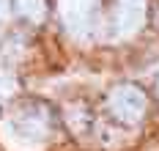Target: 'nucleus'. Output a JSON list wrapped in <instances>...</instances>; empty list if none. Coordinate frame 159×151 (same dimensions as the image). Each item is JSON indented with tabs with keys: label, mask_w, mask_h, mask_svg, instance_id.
I'll list each match as a JSON object with an SVG mask.
<instances>
[{
	"label": "nucleus",
	"mask_w": 159,
	"mask_h": 151,
	"mask_svg": "<svg viewBox=\"0 0 159 151\" xmlns=\"http://www.w3.org/2000/svg\"><path fill=\"white\" fill-rule=\"evenodd\" d=\"M49 129V116L44 107L22 104L11 110V116L3 121V143L14 151H36L44 146Z\"/></svg>",
	"instance_id": "1"
},
{
	"label": "nucleus",
	"mask_w": 159,
	"mask_h": 151,
	"mask_svg": "<svg viewBox=\"0 0 159 151\" xmlns=\"http://www.w3.org/2000/svg\"><path fill=\"white\" fill-rule=\"evenodd\" d=\"M107 104H110V113L124 124H137L145 116V94L140 88H134V85L112 88Z\"/></svg>",
	"instance_id": "2"
},
{
	"label": "nucleus",
	"mask_w": 159,
	"mask_h": 151,
	"mask_svg": "<svg viewBox=\"0 0 159 151\" xmlns=\"http://www.w3.org/2000/svg\"><path fill=\"white\" fill-rule=\"evenodd\" d=\"M145 19V0H118V33L132 36Z\"/></svg>",
	"instance_id": "3"
},
{
	"label": "nucleus",
	"mask_w": 159,
	"mask_h": 151,
	"mask_svg": "<svg viewBox=\"0 0 159 151\" xmlns=\"http://www.w3.org/2000/svg\"><path fill=\"white\" fill-rule=\"evenodd\" d=\"M91 8H93V0H61L63 19H66V25H69V30H74V33H80L88 25Z\"/></svg>",
	"instance_id": "4"
},
{
	"label": "nucleus",
	"mask_w": 159,
	"mask_h": 151,
	"mask_svg": "<svg viewBox=\"0 0 159 151\" xmlns=\"http://www.w3.org/2000/svg\"><path fill=\"white\" fill-rule=\"evenodd\" d=\"M14 11L19 17L30 19V22H41V19L47 17L44 0H14Z\"/></svg>",
	"instance_id": "5"
},
{
	"label": "nucleus",
	"mask_w": 159,
	"mask_h": 151,
	"mask_svg": "<svg viewBox=\"0 0 159 151\" xmlns=\"http://www.w3.org/2000/svg\"><path fill=\"white\" fill-rule=\"evenodd\" d=\"M66 121H69V126L77 135H82L85 126H88V113H85V107H69V110H66Z\"/></svg>",
	"instance_id": "6"
},
{
	"label": "nucleus",
	"mask_w": 159,
	"mask_h": 151,
	"mask_svg": "<svg viewBox=\"0 0 159 151\" xmlns=\"http://www.w3.org/2000/svg\"><path fill=\"white\" fill-rule=\"evenodd\" d=\"M3 17H6V0H0V22H3Z\"/></svg>",
	"instance_id": "7"
},
{
	"label": "nucleus",
	"mask_w": 159,
	"mask_h": 151,
	"mask_svg": "<svg viewBox=\"0 0 159 151\" xmlns=\"http://www.w3.org/2000/svg\"><path fill=\"white\" fill-rule=\"evenodd\" d=\"M157 91H159V83H157Z\"/></svg>",
	"instance_id": "8"
}]
</instances>
